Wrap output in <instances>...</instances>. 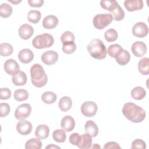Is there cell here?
<instances>
[{
	"mask_svg": "<svg viewBox=\"0 0 149 149\" xmlns=\"http://www.w3.org/2000/svg\"><path fill=\"white\" fill-rule=\"evenodd\" d=\"M49 129L46 125H38L35 131V136L40 139H45L47 138L49 136Z\"/></svg>",
	"mask_w": 149,
	"mask_h": 149,
	"instance_id": "obj_21",
	"label": "cell"
},
{
	"mask_svg": "<svg viewBox=\"0 0 149 149\" xmlns=\"http://www.w3.org/2000/svg\"><path fill=\"white\" fill-rule=\"evenodd\" d=\"M59 22L56 16L48 15L44 17L42 20V26L46 29H52L56 27Z\"/></svg>",
	"mask_w": 149,
	"mask_h": 149,
	"instance_id": "obj_18",
	"label": "cell"
},
{
	"mask_svg": "<svg viewBox=\"0 0 149 149\" xmlns=\"http://www.w3.org/2000/svg\"><path fill=\"white\" fill-rule=\"evenodd\" d=\"M42 147V142L39 138H32L27 140L25 144V148L40 149Z\"/></svg>",
	"mask_w": 149,
	"mask_h": 149,
	"instance_id": "obj_28",
	"label": "cell"
},
{
	"mask_svg": "<svg viewBox=\"0 0 149 149\" xmlns=\"http://www.w3.org/2000/svg\"><path fill=\"white\" fill-rule=\"evenodd\" d=\"M28 3L31 7L40 8L42 6L44 3L43 0H29Z\"/></svg>",
	"mask_w": 149,
	"mask_h": 149,
	"instance_id": "obj_43",
	"label": "cell"
},
{
	"mask_svg": "<svg viewBox=\"0 0 149 149\" xmlns=\"http://www.w3.org/2000/svg\"><path fill=\"white\" fill-rule=\"evenodd\" d=\"M113 20V17L111 13L98 14L94 16L93 20L95 28L102 30L108 26Z\"/></svg>",
	"mask_w": 149,
	"mask_h": 149,
	"instance_id": "obj_5",
	"label": "cell"
},
{
	"mask_svg": "<svg viewBox=\"0 0 149 149\" xmlns=\"http://www.w3.org/2000/svg\"><path fill=\"white\" fill-rule=\"evenodd\" d=\"M13 51V47L7 42H3L0 44V54L2 56H8L12 54Z\"/></svg>",
	"mask_w": 149,
	"mask_h": 149,
	"instance_id": "obj_26",
	"label": "cell"
},
{
	"mask_svg": "<svg viewBox=\"0 0 149 149\" xmlns=\"http://www.w3.org/2000/svg\"><path fill=\"white\" fill-rule=\"evenodd\" d=\"M115 59L119 65L124 66L128 63L130 61V55L129 52L127 50L122 49L116 55Z\"/></svg>",
	"mask_w": 149,
	"mask_h": 149,
	"instance_id": "obj_16",
	"label": "cell"
},
{
	"mask_svg": "<svg viewBox=\"0 0 149 149\" xmlns=\"http://www.w3.org/2000/svg\"><path fill=\"white\" fill-rule=\"evenodd\" d=\"M101 6L105 10H108L110 12L115 9L118 5L117 1L114 0H107V1H100Z\"/></svg>",
	"mask_w": 149,
	"mask_h": 149,
	"instance_id": "obj_27",
	"label": "cell"
},
{
	"mask_svg": "<svg viewBox=\"0 0 149 149\" xmlns=\"http://www.w3.org/2000/svg\"><path fill=\"white\" fill-rule=\"evenodd\" d=\"M13 97L19 102L23 101L29 98V93L24 89H17L15 91Z\"/></svg>",
	"mask_w": 149,
	"mask_h": 149,
	"instance_id": "obj_31",
	"label": "cell"
},
{
	"mask_svg": "<svg viewBox=\"0 0 149 149\" xmlns=\"http://www.w3.org/2000/svg\"><path fill=\"white\" fill-rule=\"evenodd\" d=\"M12 6L6 3H3L0 6V15L2 17L7 18L12 13Z\"/></svg>",
	"mask_w": 149,
	"mask_h": 149,
	"instance_id": "obj_32",
	"label": "cell"
},
{
	"mask_svg": "<svg viewBox=\"0 0 149 149\" xmlns=\"http://www.w3.org/2000/svg\"><path fill=\"white\" fill-rule=\"evenodd\" d=\"M42 101L47 104H51L54 103L57 99L56 95L52 91L44 92L41 96Z\"/></svg>",
	"mask_w": 149,
	"mask_h": 149,
	"instance_id": "obj_29",
	"label": "cell"
},
{
	"mask_svg": "<svg viewBox=\"0 0 149 149\" xmlns=\"http://www.w3.org/2000/svg\"><path fill=\"white\" fill-rule=\"evenodd\" d=\"M53 139L58 143H63L66 139L65 130L63 129H56L53 132Z\"/></svg>",
	"mask_w": 149,
	"mask_h": 149,
	"instance_id": "obj_30",
	"label": "cell"
},
{
	"mask_svg": "<svg viewBox=\"0 0 149 149\" xmlns=\"http://www.w3.org/2000/svg\"><path fill=\"white\" fill-rule=\"evenodd\" d=\"M98 110V107L95 102L91 101H85L81 106V112L86 117L94 116Z\"/></svg>",
	"mask_w": 149,
	"mask_h": 149,
	"instance_id": "obj_6",
	"label": "cell"
},
{
	"mask_svg": "<svg viewBox=\"0 0 149 149\" xmlns=\"http://www.w3.org/2000/svg\"><path fill=\"white\" fill-rule=\"evenodd\" d=\"M146 95V91L144 88L140 86H137L133 88L131 91L132 97L136 100H142Z\"/></svg>",
	"mask_w": 149,
	"mask_h": 149,
	"instance_id": "obj_25",
	"label": "cell"
},
{
	"mask_svg": "<svg viewBox=\"0 0 149 149\" xmlns=\"http://www.w3.org/2000/svg\"><path fill=\"white\" fill-rule=\"evenodd\" d=\"M104 148H121V147L116 142L109 141L105 143Z\"/></svg>",
	"mask_w": 149,
	"mask_h": 149,
	"instance_id": "obj_44",
	"label": "cell"
},
{
	"mask_svg": "<svg viewBox=\"0 0 149 149\" xmlns=\"http://www.w3.org/2000/svg\"><path fill=\"white\" fill-rule=\"evenodd\" d=\"M81 138V135L77 133H73L71 134L69 137L70 143L74 146H78Z\"/></svg>",
	"mask_w": 149,
	"mask_h": 149,
	"instance_id": "obj_42",
	"label": "cell"
},
{
	"mask_svg": "<svg viewBox=\"0 0 149 149\" xmlns=\"http://www.w3.org/2000/svg\"><path fill=\"white\" fill-rule=\"evenodd\" d=\"M31 123L26 120H20L16 125V130L19 133L22 135H27L32 130Z\"/></svg>",
	"mask_w": 149,
	"mask_h": 149,
	"instance_id": "obj_12",
	"label": "cell"
},
{
	"mask_svg": "<svg viewBox=\"0 0 149 149\" xmlns=\"http://www.w3.org/2000/svg\"><path fill=\"white\" fill-rule=\"evenodd\" d=\"M104 37L108 42H113L117 40L118 34L117 31L113 29H109L105 31L104 33Z\"/></svg>",
	"mask_w": 149,
	"mask_h": 149,
	"instance_id": "obj_34",
	"label": "cell"
},
{
	"mask_svg": "<svg viewBox=\"0 0 149 149\" xmlns=\"http://www.w3.org/2000/svg\"><path fill=\"white\" fill-rule=\"evenodd\" d=\"M92 137L88 134H83L81 135L80 142L77 146L79 148L87 149L91 148L92 143Z\"/></svg>",
	"mask_w": 149,
	"mask_h": 149,
	"instance_id": "obj_22",
	"label": "cell"
},
{
	"mask_svg": "<svg viewBox=\"0 0 149 149\" xmlns=\"http://www.w3.org/2000/svg\"><path fill=\"white\" fill-rule=\"evenodd\" d=\"M41 61L47 65H52L58 59V54L53 50H49L44 52L41 57Z\"/></svg>",
	"mask_w": 149,
	"mask_h": 149,
	"instance_id": "obj_9",
	"label": "cell"
},
{
	"mask_svg": "<svg viewBox=\"0 0 149 149\" xmlns=\"http://www.w3.org/2000/svg\"><path fill=\"white\" fill-rule=\"evenodd\" d=\"M148 26L144 22H137L132 27V33L136 37L143 38L148 34Z\"/></svg>",
	"mask_w": 149,
	"mask_h": 149,
	"instance_id": "obj_8",
	"label": "cell"
},
{
	"mask_svg": "<svg viewBox=\"0 0 149 149\" xmlns=\"http://www.w3.org/2000/svg\"><path fill=\"white\" fill-rule=\"evenodd\" d=\"M131 148L133 149H137V148L145 149L146 148V144L143 140L137 139L133 141L132 143Z\"/></svg>",
	"mask_w": 149,
	"mask_h": 149,
	"instance_id": "obj_40",
	"label": "cell"
},
{
	"mask_svg": "<svg viewBox=\"0 0 149 149\" xmlns=\"http://www.w3.org/2000/svg\"><path fill=\"white\" fill-rule=\"evenodd\" d=\"M17 56L22 63H29L33 61L34 58V54L30 49L24 48L19 51Z\"/></svg>",
	"mask_w": 149,
	"mask_h": 149,
	"instance_id": "obj_14",
	"label": "cell"
},
{
	"mask_svg": "<svg viewBox=\"0 0 149 149\" xmlns=\"http://www.w3.org/2000/svg\"><path fill=\"white\" fill-rule=\"evenodd\" d=\"M147 46L146 44L142 42L137 41L136 42H134L131 48L132 52L133 54L137 57H141L147 52Z\"/></svg>",
	"mask_w": 149,
	"mask_h": 149,
	"instance_id": "obj_11",
	"label": "cell"
},
{
	"mask_svg": "<svg viewBox=\"0 0 149 149\" xmlns=\"http://www.w3.org/2000/svg\"><path fill=\"white\" fill-rule=\"evenodd\" d=\"M122 111L126 119L134 123L141 122L146 115L145 111L141 107L132 102L125 104Z\"/></svg>",
	"mask_w": 149,
	"mask_h": 149,
	"instance_id": "obj_1",
	"label": "cell"
},
{
	"mask_svg": "<svg viewBox=\"0 0 149 149\" xmlns=\"http://www.w3.org/2000/svg\"><path fill=\"white\" fill-rule=\"evenodd\" d=\"M11 96V91L8 88H1L0 90V98L5 100L10 98Z\"/></svg>",
	"mask_w": 149,
	"mask_h": 149,
	"instance_id": "obj_41",
	"label": "cell"
},
{
	"mask_svg": "<svg viewBox=\"0 0 149 149\" xmlns=\"http://www.w3.org/2000/svg\"><path fill=\"white\" fill-rule=\"evenodd\" d=\"M12 81L15 86H24L27 82L26 74L23 71H19L12 76Z\"/></svg>",
	"mask_w": 149,
	"mask_h": 149,
	"instance_id": "obj_20",
	"label": "cell"
},
{
	"mask_svg": "<svg viewBox=\"0 0 149 149\" xmlns=\"http://www.w3.org/2000/svg\"><path fill=\"white\" fill-rule=\"evenodd\" d=\"M4 70L9 75L13 76L20 71V67L17 62L13 59H9L5 62Z\"/></svg>",
	"mask_w": 149,
	"mask_h": 149,
	"instance_id": "obj_10",
	"label": "cell"
},
{
	"mask_svg": "<svg viewBox=\"0 0 149 149\" xmlns=\"http://www.w3.org/2000/svg\"><path fill=\"white\" fill-rule=\"evenodd\" d=\"M76 49V45L74 41H69L63 44L62 51L66 54H71Z\"/></svg>",
	"mask_w": 149,
	"mask_h": 149,
	"instance_id": "obj_36",
	"label": "cell"
},
{
	"mask_svg": "<svg viewBox=\"0 0 149 149\" xmlns=\"http://www.w3.org/2000/svg\"><path fill=\"white\" fill-rule=\"evenodd\" d=\"M86 133L88 134L92 137H95L98 135V127L96 123L91 120H87L84 126Z\"/></svg>",
	"mask_w": 149,
	"mask_h": 149,
	"instance_id": "obj_19",
	"label": "cell"
},
{
	"mask_svg": "<svg viewBox=\"0 0 149 149\" xmlns=\"http://www.w3.org/2000/svg\"><path fill=\"white\" fill-rule=\"evenodd\" d=\"M30 76L32 84L37 87L44 86L48 81L47 75L40 64L35 63L31 67Z\"/></svg>",
	"mask_w": 149,
	"mask_h": 149,
	"instance_id": "obj_2",
	"label": "cell"
},
{
	"mask_svg": "<svg viewBox=\"0 0 149 149\" xmlns=\"http://www.w3.org/2000/svg\"><path fill=\"white\" fill-rule=\"evenodd\" d=\"M9 2H10V3H13V4H17V3H20V2H21V1H8Z\"/></svg>",
	"mask_w": 149,
	"mask_h": 149,
	"instance_id": "obj_46",
	"label": "cell"
},
{
	"mask_svg": "<svg viewBox=\"0 0 149 149\" xmlns=\"http://www.w3.org/2000/svg\"><path fill=\"white\" fill-rule=\"evenodd\" d=\"M87 51L91 57L98 60H101L106 58L107 49L103 42L98 38L91 40L87 45Z\"/></svg>",
	"mask_w": 149,
	"mask_h": 149,
	"instance_id": "obj_3",
	"label": "cell"
},
{
	"mask_svg": "<svg viewBox=\"0 0 149 149\" xmlns=\"http://www.w3.org/2000/svg\"><path fill=\"white\" fill-rule=\"evenodd\" d=\"M10 108L9 104L6 103L0 104V116L1 118L6 116L10 112Z\"/></svg>",
	"mask_w": 149,
	"mask_h": 149,
	"instance_id": "obj_39",
	"label": "cell"
},
{
	"mask_svg": "<svg viewBox=\"0 0 149 149\" xmlns=\"http://www.w3.org/2000/svg\"><path fill=\"white\" fill-rule=\"evenodd\" d=\"M41 17V12L37 10H31L27 14V20L33 23L36 24L39 22Z\"/></svg>",
	"mask_w": 149,
	"mask_h": 149,
	"instance_id": "obj_33",
	"label": "cell"
},
{
	"mask_svg": "<svg viewBox=\"0 0 149 149\" xmlns=\"http://www.w3.org/2000/svg\"><path fill=\"white\" fill-rule=\"evenodd\" d=\"M122 49H123L122 47L120 45L115 44H112V45H111L109 46V47L108 48V49H107V52L110 56L115 58L116 55Z\"/></svg>",
	"mask_w": 149,
	"mask_h": 149,
	"instance_id": "obj_37",
	"label": "cell"
},
{
	"mask_svg": "<svg viewBox=\"0 0 149 149\" xmlns=\"http://www.w3.org/2000/svg\"><path fill=\"white\" fill-rule=\"evenodd\" d=\"M20 37L23 40H28L34 34L33 27L28 24L21 25L18 30Z\"/></svg>",
	"mask_w": 149,
	"mask_h": 149,
	"instance_id": "obj_13",
	"label": "cell"
},
{
	"mask_svg": "<svg viewBox=\"0 0 149 149\" xmlns=\"http://www.w3.org/2000/svg\"><path fill=\"white\" fill-rule=\"evenodd\" d=\"M31 107L29 104H23L20 105L16 109L15 116L18 120H24L30 115Z\"/></svg>",
	"mask_w": 149,
	"mask_h": 149,
	"instance_id": "obj_7",
	"label": "cell"
},
{
	"mask_svg": "<svg viewBox=\"0 0 149 149\" xmlns=\"http://www.w3.org/2000/svg\"><path fill=\"white\" fill-rule=\"evenodd\" d=\"M139 72L143 75H148L149 73V59L143 58L138 63Z\"/></svg>",
	"mask_w": 149,
	"mask_h": 149,
	"instance_id": "obj_24",
	"label": "cell"
},
{
	"mask_svg": "<svg viewBox=\"0 0 149 149\" xmlns=\"http://www.w3.org/2000/svg\"><path fill=\"white\" fill-rule=\"evenodd\" d=\"M61 126L62 128L66 132L72 131L75 126L74 119L70 115H66L64 116L61 120Z\"/></svg>",
	"mask_w": 149,
	"mask_h": 149,
	"instance_id": "obj_17",
	"label": "cell"
},
{
	"mask_svg": "<svg viewBox=\"0 0 149 149\" xmlns=\"http://www.w3.org/2000/svg\"><path fill=\"white\" fill-rule=\"evenodd\" d=\"M111 12V15H112L113 19L116 21L122 20L125 17V12L123 9L119 5L115 9H113Z\"/></svg>",
	"mask_w": 149,
	"mask_h": 149,
	"instance_id": "obj_35",
	"label": "cell"
},
{
	"mask_svg": "<svg viewBox=\"0 0 149 149\" xmlns=\"http://www.w3.org/2000/svg\"><path fill=\"white\" fill-rule=\"evenodd\" d=\"M74 34L70 31H65L61 37V41L62 44L69 41H74Z\"/></svg>",
	"mask_w": 149,
	"mask_h": 149,
	"instance_id": "obj_38",
	"label": "cell"
},
{
	"mask_svg": "<svg viewBox=\"0 0 149 149\" xmlns=\"http://www.w3.org/2000/svg\"><path fill=\"white\" fill-rule=\"evenodd\" d=\"M54 42L52 35L48 33H44L36 36L32 41L33 47L37 49H43L51 47Z\"/></svg>",
	"mask_w": 149,
	"mask_h": 149,
	"instance_id": "obj_4",
	"label": "cell"
},
{
	"mask_svg": "<svg viewBox=\"0 0 149 149\" xmlns=\"http://www.w3.org/2000/svg\"><path fill=\"white\" fill-rule=\"evenodd\" d=\"M143 5L142 0H127L124 2L125 8L129 12L141 10L143 8Z\"/></svg>",
	"mask_w": 149,
	"mask_h": 149,
	"instance_id": "obj_15",
	"label": "cell"
},
{
	"mask_svg": "<svg viewBox=\"0 0 149 149\" xmlns=\"http://www.w3.org/2000/svg\"><path fill=\"white\" fill-rule=\"evenodd\" d=\"M60 148V147L59 146H55L54 145V144H49L48 146H46L45 148Z\"/></svg>",
	"mask_w": 149,
	"mask_h": 149,
	"instance_id": "obj_45",
	"label": "cell"
},
{
	"mask_svg": "<svg viewBox=\"0 0 149 149\" xmlns=\"http://www.w3.org/2000/svg\"><path fill=\"white\" fill-rule=\"evenodd\" d=\"M59 108L62 112H66L69 110L72 105V99L68 96L62 97L59 101Z\"/></svg>",
	"mask_w": 149,
	"mask_h": 149,
	"instance_id": "obj_23",
	"label": "cell"
}]
</instances>
